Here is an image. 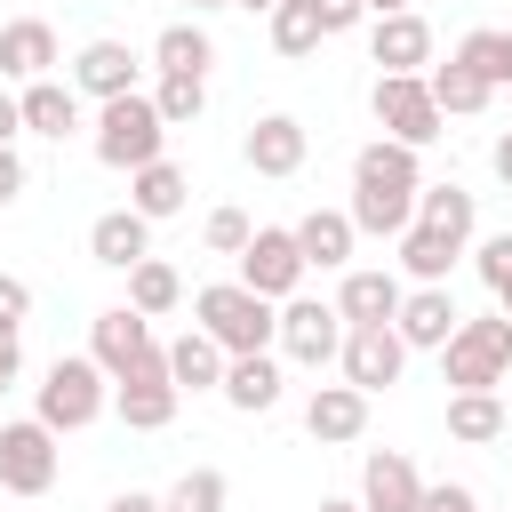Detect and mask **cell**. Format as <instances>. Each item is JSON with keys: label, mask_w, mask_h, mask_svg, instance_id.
Returning a JSON list of instances; mask_svg holds the SVG:
<instances>
[{"label": "cell", "mask_w": 512, "mask_h": 512, "mask_svg": "<svg viewBox=\"0 0 512 512\" xmlns=\"http://www.w3.org/2000/svg\"><path fill=\"white\" fill-rule=\"evenodd\" d=\"M336 360H344V384L376 400L384 384H400V368H408V344H400L392 328H344V352H336Z\"/></svg>", "instance_id": "cell-11"}, {"label": "cell", "mask_w": 512, "mask_h": 512, "mask_svg": "<svg viewBox=\"0 0 512 512\" xmlns=\"http://www.w3.org/2000/svg\"><path fill=\"white\" fill-rule=\"evenodd\" d=\"M416 192H424V168H416V152L408 144H392V136H376V144H360V160H352V232H376V240H400L408 224H416Z\"/></svg>", "instance_id": "cell-1"}, {"label": "cell", "mask_w": 512, "mask_h": 512, "mask_svg": "<svg viewBox=\"0 0 512 512\" xmlns=\"http://www.w3.org/2000/svg\"><path fill=\"white\" fill-rule=\"evenodd\" d=\"M16 128H24V112H16V96L0 88V152H16Z\"/></svg>", "instance_id": "cell-44"}, {"label": "cell", "mask_w": 512, "mask_h": 512, "mask_svg": "<svg viewBox=\"0 0 512 512\" xmlns=\"http://www.w3.org/2000/svg\"><path fill=\"white\" fill-rule=\"evenodd\" d=\"M176 304H184V280H176V264H160V256L128 264V312L160 320V312H176Z\"/></svg>", "instance_id": "cell-30"}, {"label": "cell", "mask_w": 512, "mask_h": 512, "mask_svg": "<svg viewBox=\"0 0 512 512\" xmlns=\"http://www.w3.org/2000/svg\"><path fill=\"white\" fill-rule=\"evenodd\" d=\"M240 416H264V408H280V360L272 352H240V360H224V384H216Z\"/></svg>", "instance_id": "cell-22"}, {"label": "cell", "mask_w": 512, "mask_h": 512, "mask_svg": "<svg viewBox=\"0 0 512 512\" xmlns=\"http://www.w3.org/2000/svg\"><path fill=\"white\" fill-rule=\"evenodd\" d=\"M400 296H408V288H400L392 272H376V264H368V272H344V288H336V320H344V328H392Z\"/></svg>", "instance_id": "cell-18"}, {"label": "cell", "mask_w": 512, "mask_h": 512, "mask_svg": "<svg viewBox=\"0 0 512 512\" xmlns=\"http://www.w3.org/2000/svg\"><path fill=\"white\" fill-rule=\"evenodd\" d=\"M368 64H384V72H432V24H424L416 8L376 16V32H368Z\"/></svg>", "instance_id": "cell-16"}, {"label": "cell", "mask_w": 512, "mask_h": 512, "mask_svg": "<svg viewBox=\"0 0 512 512\" xmlns=\"http://www.w3.org/2000/svg\"><path fill=\"white\" fill-rule=\"evenodd\" d=\"M368 8H376V16H400V8H408V0H368Z\"/></svg>", "instance_id": "cell-48"}, {"label": "cell", "mask_w": 512, "mask_h": 512, "mask_svg": "<svg viewBox=\"0 0 512 512\" xmlns=\"http://www.w3.org/2000/svg\"><path fill=\"white\" fill-rule=\"evenodd\" d=\"M184 192H192V184H184V168H176L168 152H160L152 168H136V176H128V208H136L144 224H160V216H176V208H184Z\"/></svg>", "instance_id": "cell-25"}, {"label": "cell", "mask_w": 512, "mask_h": 512, "mask_svg": "<svg viewBox=\"0 0 512 512\" xmlns=\"http://www.w3.org/2000/svg\"><path fill=\"white\" fill-rule=\"evenodd\" d=\"M200 240H208L216 256H240V248L256 240V224H248L240 208H208V224H200Z\"/></svg>", "instance_id": "cell-38"}, {"label": "cell", "mask_w": 512, "mask_h": 512, "mask_svg": "<svg viewBox=\"0 0 512 512\" xmlns=\"http://www.w3.org/2000/svg\"><path fill=\"white\" fill-rule=\"evenodd\" d=\"M16 360H24V344H16V328H0V392L16 384Z\"/></svg>", "instance_id": "cell-42"}, {"label": "cell", "mask_w": 512, "mask_h": 512, "mask_svg": "<svg viewBox=\"0 0 512 512\" xmlns=\"http://www.w3.org/2000/svg\"><path fill=\"white\" fill-rule=\"evenodd\" d=\"M168 384H176V392H216V384H224V352H216L200 328H184V336L168 344Z\"/></svg>", "instance_id": "cell-28"}, {"label": "cell", "mask_w": 512, "mask_h": 512, "mask_svg": "<svg viewBox=\"0 0 512 512\" xmlns=\"http://www.w3.org/2000/svg\"><path fill=\"white\" fill-rule=\"evenodd\" d=\"M480 280H488V296H496V312L512 320V232H496V240H480Z\"/></svg>", "instance_id": "cell-37"}, {"label": "cell", "mask_w": 512, "mask_h": 512, "mask_svg": "<svg viewBox=\"0 0 512 512\" xmlns=\"http://www.w3.org/2000/svg\"><path fill=\"white\" fill-rule=\"evenodd\" d=\"M448 440H472V448L504 440V400L496 392H456L448 400Z\"/></svg>", "instance_id": "cell-31"}, {"label": "cell", "mask_w": 512, "mask_h": 512, "mask_svg": "<svg viewBox=\"0 0 512 512\" xmlns=\"http://www.w3.org/2000/svg\"><path fill=\"white\" fill-rule=\"evenodd\" d=\"M456 320H464V312H456L448 288H408L400 312H392V336H400L408 352H440V344L456 336Z\"/></svg>", "instance_id": "cell-14"}, {"label": "cell", "mask_w": 512, "mask_h": 512, "mask_svg": "<svg viewBox=\"0 0 512 512\" xmlns=\"http://www.w3.org/2000/svg\"><path fill=\"white\" fill-rule=\"evenodd\" d=\"M288 232H296L304 272H312V264H320V272H344V264H352V240H360L344 208H312V216H304V224H288Z\"/></svg>", "instance_id": "cell-21"}, {"label": "cell", "mask_w": 512, "mask_h": 512, "mask_svg": "<svg viewBox=\"0 0 512 512\" xmlns=\"http://www.w3.org/2000/svg\"><path fill=\"white\" fill-rule=\"evenodd\" d=\"M48 64H56V32L40 24V16H16V24H0V72L8 80H48Z\"/></svg>", "instance_id": "cell-23"}, {"label": "cell", "mask_w": 512, "mask_h": 512, "mask_svg": "<svg viewBox=\"0 0 512 512\" xmlns=\"http://www.w3.org/2000/svg\"><path fill=\"white\" fill-rule=\"evenodd\" d=\"M144 352H152V320H144V312H128V304L96 312V328H88V360H96L112 384H120V376H128Z\"/></svg>", "instance_id": "cell-12"}, {"label": "cell", "mask_w": 512, "mask_h": 512, "mask_svg": "<svg viewBox=\"0 0 512 512\" xmlns=\"http://www.w3.org/2000/svg\"><path fill=\"white\" fill-rule=\"evenodd\" d=\"M456 64H464V72H480L488 88H512V32H496V24H480V32H464V48H456Z\"/></svg>", "instance_id": "cell-33"}, {"label": "cell", "mask_w": 512, "mask_h": 512, "mask_svg": "<svg viewBox=\"0 0 512 512\" xmlns=\"http://www.w3.org/2000/svg\"><path fill=\"white\" fill-rule=\"evenodd\" d=\"M456 256H464V248H456L448 232H432V224H408V232H400V264H408L416 288H448Z\"/></svg>", "instance_id": "cell-26"}, {"label": "cell", "mask_w": 512, "mask_h": 512, "mask_svg": "<svg viewBox=\"0 0 512 512\" xmlns=\"http://www.w3.org/2000/svg\"><path fill=\"white\" fill-rule=\"evenodd\" d=\"M248 168L256 176H296L304 168V152H312V136H304V120L296 112H264V120H248Z\"/></svg>", "instance_id": "cell-13"}, {"label": "cell", "mask_w": 512, "mask_h": 512, "mask_svg": "<svg viewBox=\"0 0 512 512\" xmlns=\"http://www.w3.org/2000/svg\"><path fill=\"white\" fill-rule=\"evenodd\" d=\"M272 48H280V56H312V48H320L312 0H280V8H272Z\"/></svg>", "instance_id": "cell-34"}, {"label": "cell", "mask_w": 512, "mask_h": 512, "mask_svg": "<svg viewBox=\"0 0 512 512\" xmlns=\"http://www.w3.org/2000/svg\"><path fill=\"white\" fill-rule=\"evenodd\" d=\"M152 64H160L168 80H208V64H216V40H208L200 24H168V32L152 40Z\"/></svg>", "instance_id": "cell-27"}, {"label": "cell", "mask_w": 512, "mask_h": 512, "mask_svg": "<svg viewBox=\"0 0 512 512\" xmlns=\"http://www.w3.org/2000/svg\"><path fill=\"white\" fill-rule=\"evenodd\" d=\"M368 112H376V128H384L392 144H408V152H424V144L440 136V104H432L424 72H376Z\"/></svg>", "instance_id": "cell-5"}, {"label": "cell", "mask_w": 512, "mask_h": 512, "mask_svg": "<svg viewBox=\"0 0 512 512\" xmlns=\"http://www.w3.org/2000/svg\"><path fill=\"white\" fill-rule=\"evenodd\" d=\"M304 432H312L320 448L360 440V432H368V392H352V384H320V392L304 400Z\"/></svg>", "instance_id": "cell-19"}, {"label": "cell", "mask_w": 512, "mask_h": 512, "mask_svg": "<svg viewBox=\"0 0 512 512\" xmlns=\"http://www.w3.org/2000/svg\"><path fill=\"white\" fill-rule=\"evenodd\" d=\"M416 224H432V232H448V240L464 248L472 224H480V208H472L464 184H424V192H416Z\"/></svg>", "instance_id": "cell-29"}, {"label": "cell", "mask_w": 512, "mask_h": 512, "mask_svg": "<svg viewBox=\"0 0 512 512\" xmlns=\"http://www.w3.org/2000/svg\"><path fill=\"white\" fill-rule=\"evenodd\" d=\"M104 384H112V376H104L96 360H56V368L40 376V424H48V432H80V424H96L104 400H112Z\"/></svg>", "instance_id": "cell-6"}, {"label": "cell", "mask_w": 512, "mask_h": 512, "mask_svg": "<svg viewBox=\"0 0 512 512\" xmlns=\"http://www.w3.org/2000/svg\"><path fill=\"white\" fill-rule=\"evenodd\" d=\"M88 256H96V264H112V272H128V264H144V256H152V224H144L136 208H104V216L88 224Z\"/></svg>", "instance_id": "cell-20"}, {"label": "cell", "mask_w": 512, "mask_h": 512, "mask_svg": "<svg viewBox=\"0 0 512 512\" xmlns=\"http://www.w3.org/2000/svg\"><path fill=\"white\" fill-rule=\"evenodd\" d=\"M232 8H264V16H272V8H280V0H232Z\"/></svg>", "instance_id": "cell-49"}, {"label": "cell", "mask_w": 512, "mask_h": 512, "mask_svg": "<svg viewBox=\"0 0 512 512\" xmlns=\"http://www.w3.org/2000/svg\"><path fill=\"white\" fill-rule=\"evenodd\" d=\"M192 328H200L224 360H240V352H264V344H272L280 312H272L264 296H248L240 280H216V288H200V296H192Z\"/></svg>", "instance_id": "cell-2"}, {"label": "cell", "mask_w": 512, "mask_h": 512, "mask_svg": "<svg viewBox=\"0 0 512 512\" xmlns=\"http://www.w3.org/2000/svg\"><path fill=\"white\" fill-rule=\"evenodd\" d=\"M0 488L8 496H48L56 488V432L40 416L0 424Z\"/></svg>", "instance_id": "cell-8"}, {"label": "cell", "mask_w": 512, "mask_h": 512, "mask_svg": "<svg viewBox=\"0 0 512 512\" xmlns=\"http://www.w3.org/2000/svg\"><path fill=\"white\" fill-rule=\"evenodd\" d=\"M312 16H320V40H328V32H352L368 16V0H312Z\"/></svg>", "instance_id": "cell-39"}, {"label": "cell", "mask_w": 512, "mask_h": 512, "mask_svg": "<svg viewBox=\"0 0 512 512\" xmlns=\"http://www.w3.org/2000/svg\"><path fill=\"white\" fill-rule=\"evenodd\" d=\"M240 288L264 296V304H288L304 288V256H296V232L288 224H256V240L240 248Z\"/></svg>", "instance_id": "cell-7"}, {"label": "cell", "mask_w": 512, "mask_h": 512, "mask_svg": "<svg viewBox=\"0 0 512 512\" xmlns=\"http://www.w3.org/2000/svg\"><path fill=\"white\" fill-rule=\"evenodd\" d=\"M152 112H160L168 128H192V120L208 112V80H168V72H160V88H152Z\"/></svg>", "instance_id": "cell-36"}, {"label": "cell", "mask_w": 512, "mask_h": 512, "mask_svg": "<svg viewBox=\"0 0 512 512\" xmlns=\"http://www.w3.org/2000/svg\"><path fill=\"white\" fill-rule=\"evenodd\" d=\"M272 344H280L296 368H328V360L344 352V320H336V304H320V296H288Z\"/></svg>", "instance_id": "cell-9"}, {"label": "cell", "mask_w": 512, "mask_h": 512, "mask_svg": "<svg viewBox=\"0 0 512 512\" xmlns=\"http://www.w3.org/2000/svg\"><path fill=\"white\" fill-rule=\"evenodd\" d=\"M424 512H480V496L464 480H440V488H424Z\"/></svg>", "instance_id": "cell-41"}, {"label": "cell", "mask_w": 512, "mask_h": 512, "mask_svg": "<svg viewBox=\"0 0 512 512\" xmlns=\"http://www.w3.org/2000/svg\"><path fill=\"white\" fill-rule=\"evenodd\" d=\"M104 512H168V504H160V496H144V488H120Z\"/></svg>", "instance_id": "cell-45"}, {"label": "cell", "mask_w": 512, "mask_h": 512, "mask_svg": "<svg viewBox=\"0 0 512 512\" xmlns=\"http://www.w3.org/2000/svg\"><path fill=\"white\" fill-rule=\"evenodd\" d=\"M24 312H32V288L16 272H0V328H24Z\"/></svg>", "instance_id": "cell-40"}, {"label": "cell", "mask_w": 512, "mask_h": 512, "mask_svg": "<svg viewBox=\"0 0 512 512\" xmlns=\"http://www.w3.org/2000/svg\"><path fill=\"white\" fill-rule=\"evenodd\" d=\"M16 112H24V128H32V136H56V144L80 128V96H72L64 80H32V88L16 96Z\"/></svg>", "instance_id": "cell-24"}, {"label": "cell", "mask_w": 512, "mask_h": 512, "mask_svg": "<svg viewBox=\"0 0 512 512\" xmlns=\"http://www.w3.org/2000/svg\"><path fill=\"white\" fill-rule=\"evenodd\" d=\"M224 496H232V488H224V472H216V464H192L160 504H168V512H224Z\"/></svg>", "instance_id": "cell-35"}, {"label": "cell", "mask_w": 512, "mask_h": 512, "mask_svg": "<svg viewBox=\"0 0 512 512\" xmlns=\"http://www.w3.org/2000/svg\"><path fill=\"white\" fill-rule=\"evenodd\" d=\"M440 376L456 392H496L512 376V320L504 312H480V320H456V336L440 344Z\"/></svg>", "instance_id": "cell-3"}, {"label": "cell", "mask_w": 512, "mask_h": 512, "mask_svg": "<svg viewBox=\"0 0 512 512\" xmlns=\"http://www.w3.org/2000/svg\"><path fill=\"white\" fill-rule=\"evenodd\" d=\"M424 88H432V104H440V120H448V112H480V104L496 96V88H488L480 72H464L456 56H448V64H432V72H424Z\"/></svg>", "instance_id": "cell-32"}, {"label": "cell", "mask_w": 512, "mask_h": 512, "mask_svg": "<svg viewBox=\"0 0 512 512\" xmlns=\"http://www.w3.org/2000/svg\"><path fill=\"white\" fill-rule=\"evenodd\" d=\"M488 168H496V184H504V192H512V128H504V136H496V144H488Z\"/></svg>", "instance_id": "cell-46"}, {"label": "cell", "mask_w": 512, "mask_h": 512, "mask_svg": "<svg viewBox=\"0 0 512 512\" xmlns=\"http://www.w3.org/2000/svg\"><path fill=\"white\" fill-rule=\"evenodd\" d=\"M128 88H136V56H128V40H88V48L72 56V96L112 104V96H128Z\"/></svg>", "instance_id": "cell-17"}, {"label": "cell", "mask_w": 512, "mask_h": 512, "mask_svg": "<svg viewBox=\"0 0 512 512\" xmlns=\"http://www.w3.org/2000/svg\"><path fill=\"white\" fill-rule=\"evenodd\" d=\"M192 8H232V0H192Z\"/></svg>", "instance_id": "cell-50"}, {"label": "cell", "mask_w": 512, "mask_h": 512, "mask_svg": "<svg viewBox=\"0 0 512 512\" xmlns=\"http://www.w3.org/2000/svg\"><path fill=\"white\" fill-rule=\"evenodd\" d=\"M320 512H360V504L352 496H320Z\"/></svg>", "instance_id": "cell-47"}, {"label": "cell", "mask_w": 512, "mask_h": 512, "mask_svg": "<svg viewBox=\"0 0 512 512\" xmlns=\"http://www.w3.org/2000/svg\"><path fill=\"white\" fill-rule=\"evenodd\" d=\"M160 144H168V120L152 112V96L144 88H128V96H112V104H96V160L104 168H152L160 160Z\"/></svg>", "instance_id": "cell-4"}, {"label": "cell", "mask_w": 512, "mask_h": 512, "mask_svg": "<svg viewBox=\"0 0 512 512\" xmlns=\"http://www.w3.org/2000/svg\"><path fill=\"white\" fill-rule=\"evenodd\" d=\"M360 512H424V480L400 448H376L360 464Z\"/></svg>", "instance_id": "cell-15"}, {"label": "cell", "mask_w": 512, "mask_h": 512, "mask_svg": "<svg viewBox=\"0 0 512 512\" xmlns=\"http://www.w3.org/2000/svg\"><path fill=\"white\" fill-rule=\"evenodd\" d=\"M176 400H184V392L168 384V344H152V352L112 384V408H120V424H128V432H160V424L176 416Z\"/></svg>", "instance_id": "cell-10"}, {"label": "cell", "mask_w": 512, "mask_h": 512, "mask_svg": "<svg viewBox=\"0 0 512 512\" xmlns=\"http://www.w3.org/2000/svg\"><path fill=\"white\" fill-rule=\"evenodd\" d=\"M16 192H24V160H16V152H0V208H8Z\"/></svg>", "instance_id": "cell-43"}]
</instances>
